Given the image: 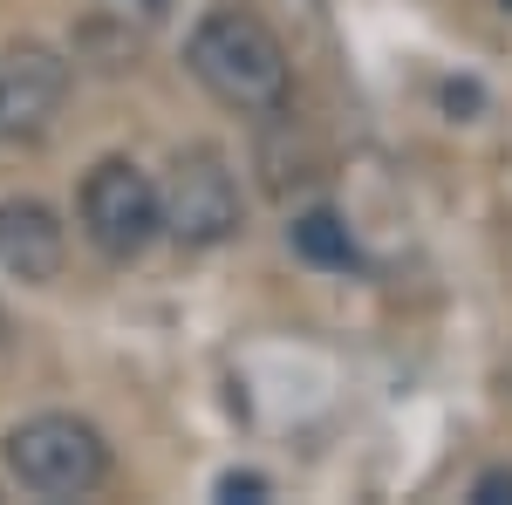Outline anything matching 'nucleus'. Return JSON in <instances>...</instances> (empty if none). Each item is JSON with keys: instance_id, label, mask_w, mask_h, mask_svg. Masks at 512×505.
Listing matches in <instances>:
<instances>
[{"instance_id": "obj_11", "label": "nucleus", "mask_w": 512, "mask_h": 505, "mask_svg": "<svg viewBox=\"0 0 512 505\" xmlns=\"http://www.w3.org/2000/svg\"><path fill=\"white\" fill-rule=\"evenodd\" d=\"M144 7H151V0H144Z\"/></svg>"}, {"instance_id": "obj_5", "label": "nucleus", "mask_w": 512, "mask_h": 505, "mask_svg": "<svg viewBox=\"0 0 512 505\" xmlns=\"http://www.w3.org/2000/svg\"><path fill=\"white\" fill-rule=\"evenodd\" d=\"M76 69L62 48L48 41H7L0 48V144L7 151H35L41 137L69 110Z\"/></svg>"}, {"instance_id": "obj_8", "label": "nucleus", "mask_w": 512, "mask_h": 505, "mask_svg": "<svg viewBox=\"0 0 512 505\" xmlns=\"http://www.w3.org/2000/svg\"><path fill=\"white\" fill-rule=\"evenodd\" d=\"M472 499L478 505H512V465H492L472 478Z\"/></svg>"}, {"instance_id": "obj_1", "label": "nucleus", "mask_w": 512, "mask_h": 505, "mask_svg": "<svg viewBox=\"0 0 512 505\" xmlns=\"http://www.w3.org/2000/svg\"><path fill=\"white\" fill-rule=\"evenodd\" d=\"M185 69L198 76L205 96H219L239 117H274L294 96V69H287L280 35L253 7H239V0L198 14L192 41H185Z\"/></svg>"}, {"instance_id": "obj_9", "label": "nucleus", "mask_w": 512, "mask_h": 505, "mask_svg": "<svg viewBox=\"0 0 512 505\" xmlns=\"http://www.w3.org/2000/svg\"><path fill=\"white\" fill-rule=\"evenodd\" d=\"M260 492H267L260 471H226V478H219V499H260Z\"/></svg>"}, {"instance_id": "obj_10", "label": "nucleus", "mask_w": 512, "mask_h": 505, "mask_svg": "<svg viewBox=\"0 0 512 505\" xmlns=\"http://www.w3.org/2000/svg\"><path fill=\"white\" fill-rule=\"evenodd\" d=\"M7 335H14V321H7V308H0V349H7Z\"/></svg>"}, {"instance_id": "obj_7", "label": "nucleus", "mask_w": 512, "mask_h": 505, "mask_svg": "<svg viewBox=\"0 0 512 505\" xmlns=\"http://www.w3.org/2000/svg\"><path fill=\"white\" fill-rule=\"evenodd\" d=\"M287 246L308 260V267H328V273H349L355 267V233L342 212H328V205H315V212H301L294 226H287Z\"/></svg>"}, {"instance_id": "obj_4", "label": "nucleus", "mask_w": 512, "mask_h": 505, "mask_svg": "<svg viewBox=\"0 0 512 505\" xmlns=\"http://www.w3.org/2000/svg\"><path fill=\"white\" fill-rule=\"evenodd\" d=\"M164 233L192 253H212L246 226V198H239V171L219 144H185L164 171Z\"/></svg>"}, {"instance_id": "obj_6", "label": "nucleus", "mask_w": 512, "mask_h": 505, "mask_svg": "<svg viewBox=\"0 0 512 505\" xmlns=\"http://www.w3.org/2000/svg\"><path fill=\"white\" fill-rule=\"evenodd\" d=\"M69 267V226L41 198H0V273L21 287H48Z\"/></svg>"}, {"instance_id": "obj_3", "label": "nucleus", "mask_w": 512, "mask_h": 505, "mask_svg": "<svg viewBox=\"0 0 512 505\" xmlns=\"http://www.w3.org/2000/svg\"><path fill=\"white\" fill-rule=\"evenodd\" d=\"M76 219H82V239L103 253V260H144L151 246L164 239V192L158 178L130 157H103L89 164L76 192Z\"/></svg>"}, {"instance_id": "obj_2", "label": "nucleus", "mask_w": 512, "mask_h": 505, "mask_svg": "<svg viewBox=\"0 0 512 505\" xmlns=\"http://www.w3.org/2000/svg\"><path fill=\"white\" fill-rule=\"evenodd\" d=\"M0 465L35 499H89L110 478V444L89 417L41 410V417H28V424H14L0 437Z\"/></svg>"}]
</instances>
